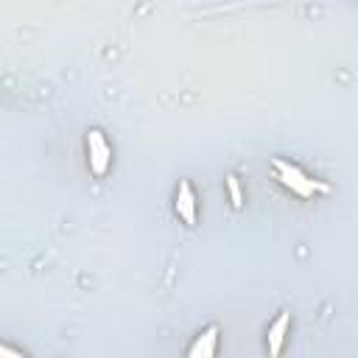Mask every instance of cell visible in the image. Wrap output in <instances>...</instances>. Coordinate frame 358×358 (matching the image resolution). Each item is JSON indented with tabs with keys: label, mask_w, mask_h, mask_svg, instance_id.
I'll return each instance as SVG.
<instances>
[{
	"label": "cell",
	"mask_w": 358,
	"mask_h": 358,
	"mask_svg": "<svg viewBox=\"0 0 358 358\" xmlns=\"http://www.w3.org/2000/svg\"><path fill=\"white\" fill-rule=\"evenodd\" d=\"M218 341H221V330L218 324H207L187 347V355L190 358H213L218 352Z\"/></svg>",
	"instance_id": "5"
},
{
	"label": "cell",
	"mask_w": 358,
	"mask_h": 358,
	"mask_svg": "<svg viewBox=\"0 0 358 358\" xmlns=\"http://www.w3.org/2000/svg\"><path fill=\"white\" fill-rule=\"evenodd\" d=\"M173 213L185 227H196L199 224V193H196L190 179H179L176 196H173Z\"/></svg>",
	"instance_id": "3"
},
{
	"label": "cell",
	"mask_w": 358,
	"mask_h": 358,
	"mask_svg": "<svg viewBox=\"0 0 358 358\" xmlns=\"http://www.w3.org/2000/svg\"><path fill=\"white\" fill-rule=\"evenodd\" d=\"M0 358H22V350L8 347V344H3V341H0Z\"/></svg>",
	"instance_id": "7"
},
{
	"label": "cell",
	"mask_w": 358,
	"mask_h": 358,
	"mask_svg": "<svg viewBox=\"0 0 358 358\" xmlns=\"http://www.w3.org/2000/svg\"><path fill=\"white\" fill-rule=\"evenodd\" d=\"M224 190H227L229 207H232V210H243L246 196H243V185H241V179H238L235 173H227V176H224Z\"/></svg>",
	"instance_id": "6"
},
{
	"label": "cell",
	"mask_w": 358,
	"mask_h": 358,
	"mask_svg": "<svg viewBox=\"0 0 358 358\" xmlns=\"http://www.w3.org/2000/svg\"><path fill=\"white\" fill-rule=\"evenodd\" d=\"M84 151H87V168L95 179H103L112 168V159H115V151L106 140V134L101 129H87L84 134Z\"/></svg>",
	"instance_id": "2"
},
{
	"label": "cell",
	"mask_w": 358,
	"mask_h": 358,
	"mask_svg": "<svg viewBox=\"0 0 358 358\" xmlns=\"http://www.w3.org/2000/svg\"><path fill=\"white\" fill-rule=\"evenodd\" d=\"M288 333H291V313H288V310H280L277 319H274V322L268 324V330H266V350H268L271 358H277V355L282 352Z\"/></svg>",
	"instance_id": "4"
},
{
	"label": "cell",
	"mask_w": 358,
	"mask_h": 358,
	"mask_svg": "<svg viewBox=\"0 0 358 358\" xmlns=\"http://www.w3.org/2000/svg\"><path fill=\"white\" fill-rule=\"evenodd\" d=\"M271 173L274 179L291 193V196H299V199H313V196H322V193H330V185L322 182V179H313L310 173H305L299 165L282 159V157H274L271 159Z\"/></svg>",
	"instance_id": "1"
}]
</instances>
